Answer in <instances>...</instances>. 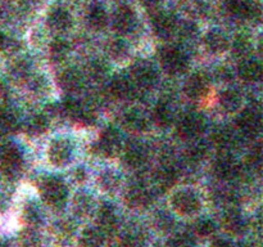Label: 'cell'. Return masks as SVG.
I'll list each match as a JSON object with an SVG mask.
<instances>
[{
  "label": "cell",
  "instance_id": "6da1fadb",
  "mask_svg": "<svg viewBox=\"0 0 263 247\" xmlns=\"http://www.w3.org/2000/svg\"><path fill=\"white\" fill-rule=\"evenodd\" d=\"M162 68L170 75H181L189 67V61L184 51L176 46H164L159 51Z\"/></svg>",
  "mask_w": 263,
  "mask_h": 247
},
{
  "label": "cell",
  "instance_id": "7a4b0ae2",
  "mask_svg": "<svg viewBox=\"0 0 263 247\" xmlns=\"http://www.w3.org/2000/svg\"><path fill=\"white\" fill-rule=\"evenodd\" d=\"M22 152L14 143H7L0 147V167L9 178L18 177L22 170Z\"/></svg>",
  "mask_w": 263,
  "mask_h": 247
},
{
  "label": "cell",
  "instance_id": "3957f363",
  "mask_svg": "<svg viewBox=\"0 0 263 247\" xmlns=\"http://www.w3.org/2000/svg\"><path fill=\"white\" fill-rule=\"evenodd\" d=\"M40 192L43 200L51 207H61L66 202L67 188L58 178H45L40 185Z\"/></svg>",
  "mask_w": 263,
  "mask_h": 247
},
{
  "label": "cell",
  "instance_id": "277c9868",
  "mask_svg": "<svg viewBox=\"0 0 263 247\" xmlns=\"http://www.w3.org/2000/svg\"><path fill=\"white\" fill-rule=\"evenodd\" d=\"M205 118L197 112L185 113L177 123V133L182 139H194L205 130Z\"/></svg>",
  "mask_w": 263,
  "mask_h": 247
},
{
  "label": "cell",
  "instance_id": "5b68a950",
  "mask_svg": "<svg viewBox=\"0 0 263 247\" xmlns=\"http://www.w3.org/2000/svg\"><path fill=\"white\" fill-rule=\"evenodd\" d=\"M236 126L239 131L246 136H254L258 134L262 126L261 110L257 107H249L244 110L236 118Z\"/></svg>",
  "mask_w": 263,
  "mask_h": 247
},
{
  "label": "cell",
  "instance_id": "8992f818",
  "mask_svg": "<svg viewBox=\"0 0 263 247\" xmlns=\"http://www.w3.org/2000/svg\"><path fill=\"white\" fill-rule=\"evenodd\" d=\"M95 153L102 157H113L121 151V136L116 129L108 128L94 146Z\"/></svg>",
  "mask_w": 263,
  "mask_h": 247
},
{
  "label": "cell",
  "instance_id": "52a82bcc",
  "mask_svg": "<svg viewBox=\"0 0 263 247\" xmlns=\"http://www.w3.org/2000/svg\"><path fill=\"white\" fill-rule=\"evenodd\" d=\"M133 82L140 89H148L152 87L158 80V74L154 68L153 64L148 63L146 61H140L133 67Z\"/></svg>",
  "mask_w": 263,
  "mask_h": 247
},
{
  "label": "cell",
  "instance_id": "ba28073f",
  "mask_svg": "<svg viewBox=\"0 0 263 247\" xmlns=\"http://www.w3.org/2000/svg\"><path fill=\"white\" fill-rule=\"evenodd\" d=\"M136 23V14L134 12V9L128 5H120V7L116 9L115 14H113V27L117 31L118 33H130L135 30Z\"/></svg>",
  "mask_w": 263,
  "mask_h": 247
},
{
  "label": "cell",
  "instance_id": "9c48e42d",
  "mask_svg": "<svg viewBox=\"0 0 263 247\" xmlns=\"http://www.w3.org/2000/svg\"><path fill=\"white\" fill-rule=\"evenodd\" d=\"M172 206L181 215H193L200 207L198 197L192 190H179L172 197Z\"/></svg>",
  "mask_w": 263,
  "mask_h": 247
},
{
  "label": "cell",
  "instance_id": "30bf717a",
  "mask_svg": "<svg viewBox=\"0 0 263 247\" xmlns=\"http://www.w3.org/2000/svg\"><path fill=\"white\" fill-rule=\"evenodd\" d=\"M216 177L222 180H233L240 174V166L233 156L222 153L215 162L213 166Z\"/></svg>",
  "mask_w": 263,
  "mask_h": 247
},
{
  "label": "cell",
  "instance_id": "8fae6325",
  "mask_svg": "<svg viewBox=\"0 0 263 247\" xmlns=\"http://www.w3.org/2000/svg\"><path fill=\"white\" fill-rule=\"evenodd\" d=\"M49 160L55 166H64L71 161L72 146L66 139H55L51 142L48 151Z\"/></svg>",
  "mask_w": 263,
  "mask_h": 247
},
{
  "label": "cell",
  "instance_id": "7c38bea8",
  "mask_svg": "<svg viewBox=\"0 0 263 247\" xmlns=\"http://www.w3.org/2000/svg\"><path fill=\"white\" fill-rule=\"evenodd\" d=\"M228 12L239 20H254L259 15V7L251 0H229Z\"/></svg>",
  "mask_w": 263,
  "mask_h": 247
},
{
  "label": "cell",
  "instance_id": "4fadbf2b",
  "mask_svg": "<svg viewBox=\"0 0 263 247\" xmlns=\"http://www.w3.org/2000/svg\"><path fill=\"white\" fill-rule=\"evenodd\" d=\"M58 84L64 92L77 93L84 87V76L76 68H67L59 74Z\"/></svg>",
  "mask_w": 263,
  "mask_h": 247
},
{
  "label": "cell",
  "instance_id": "5bb4252c",
  "mask_svg": "<svg viewBox=\"0 0 263 247\" xmlns=\"http://www.w3.org/2000/svg\"><path fill=\"white\" fill-rule=\"evenodd\" d=\"M72 22L73 20L71 13L62 7L53 8L48 14V26L57 32H63L71 28Z\"/></svg>",
  "mask_w": 263,
  "mask_h": 247
},
{
  "label": "cell",
  "instance_id": "9a60e30c",
  "mask_svg": "<svg viewBox=\"0 0 263 247\" xmlns=\"http://www.w3.org/2000/svg\"><path fill=\"white\" fill-rule=\"evenodd\" d=\"M148 158V152L146 148L139 142H131L126 146L125 149V162L130 167L138 169L143 166Z\"/></svg>",
  "mask_w": 263,
  "mask_h": 247
},
{
  "label": "cell",
  "instance_id": "2e32d148",
  "mask_svg": "<svg viewBox=\"0 0 263 247\" xmlns=\"http://www.w3.org/2000/svg\"><path fill=\"white\" fill-rule=\"evenodd\" d=\"M153 27L157 35L161 38H168L177 28L176 18L170 13L159 12L153 18Z\"/></svg>",
  "mask_w": 263,
  "mask_h": 247
},
{
  "label": "cell",
  "instance_id": "e0dca14e",
  "mask_svg": "<svg viewBox=\"0 0 263 247\" xmlns=\"http://www.w3.org/2000/svg\"><path fill=\"white\" fill-rule=\"evenodd\" d=\"M177 180V170L172 165H164L154 174V187L159 192H166Z\"/></svg>",
  "mask_w": 263,
  "mask_h": 247
},
{
  "label": "cell",
  "instance_id": "ac0fdd59",
  "mask_svg": "<svg viewBox=\"0 0 263 247\" xmlns=\"http://www.w3.org/2000/svg\"><path fill=\"white\" fill-rule=\"evenodd\" d=\"M136 89H138V86L131 80L123 76H116L110 81L109 86L110 94L116 98H120V99L134 97L136 94Z\"/></svg>",
  "mask_w": 263,
  "mask_h": 247
},
{
  "label": "cell",
  "instance_id": "d6986e66",
  "mask_svg": "<svg viewBox=\"0 0 263 247\" xmlns=\"http://www.w3.org/2000/svg\"><path fill=\"white\" fill-rule=\"evenodd\" d=\"M125 200L130 207H145L151 203L152 193L144 185L136 184L127 190Z\"/></svg>",
  "mask_w": 263,
  "mask_h": 247
},
{
  "label": "cell",
  "instance_id": "ffe728a7",
  "mask_svg": "<svg viewBox=\"0 0 263 247\" xmlns=\"http://www.w3.org/2000/svg\"><path fill=\"white\" fill-rule=\"evenodd\" d=\"M98 226H99L100 231L104 233V232H113L117 226V214H116L115 208L109 203H103L100 206L99 211H98L97 216Z\"/></svg>",
  "mask_w": 263,
  "mask_h": 247
},
{
  "label": "cell",
  "instance_id": "44dd1931",
  "mask_svg": "<svg viewBox=\"0 0 263 247\" xmlns=\"http://www.w3.org/2000/svg\"><path fill=\"white\" fill-rule=\"evenodd\" d=\"M208 92V79L203 74H194L185 82V93L190 98H202Z\"/></svg>",
  "mask_w": 263,
  "mask_h": 247
},
{
  "label": "cell",
  "instance_id": "7402d4cb",
  "mask_svg": "<svg viewBox=\"0 0 263 247\" xmlns=\"http://www.w3.org/2000/svg\"><path fill=\"white\" fill-rule=\"evenodd\" d=\"M238 75L247 82H257L262 77V66L254 59H244L238 67Z\"/></svg>",
  "mask_w": 263,
  "mask_h": 247
},
{
  "label": "cell",
  "instance_id": "603a6c76",
  "mask_svg": "<svg viewBox=\"0 0 263 247\" xmlns=\"http://www.w3.org/2000/svg\"><path fill=\"white\" fill-rule=\"evenodd\" d=\"M204 44L210 51L215 54H221L229 49V39L222 31L220 30H211L204 36Z\"/></svg>",
  "mask_w": 263,
  "mask_h": 247
},
{
  "label": "cell",
  "instance_id": "cb8c5ba5",
  "mask_svg": "<svg viewBox=\"0 0 263 247\" xmlns=\"http://www.w3.org/2000/svg\"><path fill=\"white\" fill-rule=\"evenodd\" d=\"M123 125L126 126L127 130L141 133L148 126V121H146L145 115L140 110L131 108V110L126 111L125 115H123Z\"/></svg>",
  "mask_w": 263,
  "mask_h": 247
},
{
  "label": "cell",
  "instance_id": "d4e9b609",
  "mask_svg": "<svg viewBox=\"0 0 263 247\" xmlns=\"http://www.w3.org/2000/svg\"><path fill=\"white\" fill-rule=\"evenodd\" d=\"M223 226L231 234H241L247 229L243 215L236 210H229L223 218Z\"/></svg>",
  "mask_w": 263,
  "mask_h": 247
},
{
  "label": "cell",
  "instance_id": "484cf974",
  "mask_svg": "<svg viewBox=\"0 0 263 247\" xmlns=\"http://www.w3.org/2000/svg\"><path fill=\"white\" fill-rule=\"evenodd\" d=\"M86 20L87 23L90 25V27H92L94 30H102V28H104L105 26H107L108 14L102 5L92 4L90 5V8L87 9Z\"/></svg>",
  "mask_w": 263,
  "mask_h": 247
},
{
  "label": "cell",
  "instance_id": "4316f807",
  "mask_svg": "<svg viewBox=\"0 0 263 247\" xmlns=\"http://www.w3.org/2000/svg\"><path fill=\"white\" fill-rule=\"evenodd\" d=\"M213 143L223 152H228L236 143V136L229 128H220L213 134Z\"/></svg>",
  "mask_w": 263,
  "mask_h": 247
},
{
  "label": "cell",
  "instance_id": "83f0119b",
  "mask_svg": "<svg viewBox=\"0 0 263 247\" xmlns=\"http://www.w3.org/2000/svg\"><path fill=\"white\" fill-rule=\"evenodd\" d=\"M153 121L159 128H168L174 122V111L167 103L159 102L153 110Z\"/></svg>",
  "mask_w": 263,
  "mask_h": 247
},
{
  "label": "cell",
  "instance_id": "f1b7e54d",
  "mask_svg": "<svg viewBox=\"0 0 263 247\" xmlns=\"http://www.w3.org/2000/svg\"><path fill=\"white\" fill-rule=\"evenodd\" d=\"M220 104L228 112H235L241 105V95L238 90L228 89L221 93Z\"/></svg>",
  "mask_w": 263,
  "mask_h": 247
},
{
  "label": "cell",
  "instance_id": "f546056e",
  "mask_svg": "<svg viewBox=\"0 0 263 247\" xmlns=\"http://www.w3.org/2000/svg\"><path fill=\"white\" fill-rule=\"evenodd\" d=\"M104 244V236L100 229L89 228L85 229L80 238L81 247H103Z\"/></svg>",
  "mask_w": 263,
  "mask_h": 247
},
{
  "label": "cell",
  "instance_id": "4dcf8cb0",
  "mask_svg": "<svg viewBox=\"0 0 263 247\" xmlns=\"http://www.w3.org/2000/svg\"><path fill=\"white\" fill-rule=\"evenodd\" d=\"M49 128V120L44 115H35L30 117L26 122V131L30 135H41Z\"/></svg>",
  "mask_w": 263,
  "mask_h": 247
},
{
  "label": "cell",
  "instance_id": "1f68e13d",
  "mask_svg": "<svg viewBox=\"0 0 263 247\" xmlns=\"http://www.w3.org/2000/svg\"><path fill=\"white\" fill-rule=\"evenodd\" d=\"M94 201L91 196L85 192H79L73 198V211L76 215L85 216L91 211Z\"/></svg>",
  "mask_w": 263,
  "mask_h": 247
},
{
  "label": "cell",
  "instance_id": "d6a6232c",
  "mask_svg": "<svg viewBox=\"0 0 263 247\" xmlns=\"http://www.w3.org/2000/svg\"><path fill=\"white\" fill-rule=\"evenodd\" d=\"M98 183H99L102 189L107 190V192H113L120 185V177L113 170H104V171L100 172Z\"/></svg>",
  "mask_w": 263,
  "mask_h": 247
},
{
  "label": "cell",
  "instance_id": "836d02e7",
  "mask_svg": "<svg viewBox=\"0 0 263 247\" xmlns=\"http://www.w3.org/2000/svg\"><path fill=\"white\" fill-rule=\"evenodd\" d=\"M107 51L108 56L116 61H122L127 57L128 48L127 44L121 39H112L109 43L107 44Z\"/></svg>",
  "mask_w": 263,
  "mask_h": 247
},
{
  "label": "cell",
  "instance_id": "e575fe53",
  "mask_svg": "<svg viewBox=\"0 0 263 247\" xmlns=\"http://www.w3.org/2000/svg\"><path fill=\"white\" fill-rule=\"evenodd\" d=\"M71 46L64 39H55L50 44V58L54 62H61L68 57Z\"/></svg>",
  "mask_w": 263,
  "mask_h": 247
},
{
  "label": "cell",
  "instance_id": "d590c367",
  "mask_svg": "<svg viewBox=\"0 0 263 247\" xmlns=\"http://www.w3.org/2000/svg\"><path fill=\"white\" fill-rule=\"evenodd\" d=\"M208 153V147L204 142H195L187 148L186 158L189 164H197L204 160Z\"/></svg>",
  "mask_w": 263,
  "mask_h": 247
},
{
  "label": "cell",
  "instance_id": "8d00e7d4",
  "mask_svg": "<svg viewBox=\"0 0 263 247\" xmlns=\"http://www.w3.org/2000/svg\"><path fill=\"white\" fill-rule=\"evenodd\" d=\"M18 243L21 247H40L41 237L35 229L26 228L21 232L18 237Z\"/></svg>",
  "mask_w": 263,
  "mask_h": 247
},
{
  "label": "cell",
  "instance_id": "74e56055",
  "mask_svg": "<svg viewBox=\"0 0 263 247\" xmlns=\"http://www.w3.org/2000/svg\"><path fill=\"white\" fill-rule=\"evenodd\" d=\"M18 128V117L13 111H0V131L12 133Z\"/></svg>",
  "mask_w": 263,
  "mask_h": 247
},
{
  "label": "cell",
  "instance_id": "f35d334b",
  "mask_svg": "<svg viewBox=\"0 0 263 247\" xmlns=\"http://www.w3.org/2000/svg\"><path fill=\"white\" fill-rule=\"evenodd\" d=\"M10 72H12L13 76L18 80H27V77L30 76L31 72V64L27 59L20 58L12 64L10 67Z\"/></svg>",
  "mask_w": 263,
  "mask_h": 247
},
{
  "label": "cell",
  "instance_id": "ab89813d",
  "mask_svg": "<svg viewBox=\"0 0 263 247\" xmlns=\"http://www.w3.org/2000/svg\"><path fill=\"white\" fill-rule=\"evenodd\" d=\"M108 67L107 64L103 61H99V59H95V61H91L89 64H87V74L91 77L92 80H103L105 76H107Z\"/></svg>",
  "mask_w": 263,
  "mask_h": 247
},
{
  "label": "cell",
  "instance_id": "60d3db41",
  "mask_svg": "<svg viewBox=\"0 0 263 247\" xmlns=\"http://www.w3.org/2000/svg\"><path fill=\"white\" fill-rule=\"evenodd\" d=\"M74 232V225L72 221L69 220H59L54 225V234L58 239H69Z\"/></svg>",
  "mask_w": 263,
  "mask_h": 247
},
{
  "label": "cell",
  "instance_id": "b9f144b4",
  "mask_svg": "<svg viewBox=\"0 0 263 247\" xmlns=\"http://www.w3.org/2000/svg\"><path fill=\"white\" fill-rule=\"evenodd\" d=\"M194 237L189 233H177L167 241V247H193Z\"/></svg>",
  "mask_w": 263,
  "mask_h": 247
},
{
  "label": "cell",
  "instance_id": "7bdbcfd3",
  "mask_svg": "<svg viewBox=\"0 0 263 247\" xmlns=\"http://www.w3.org/2000/svg\"><path fill=\"white\" fill-rule=\"evenodd\" d=\"M195 233L200 237H210L215 233L216 225L211 219H200L194 225Z\"/></svg>",
  "mask_w": 263,
  "mask_h": 247
},
{
  "label": "cell",
  "instance_id": "ee69618b",
  "mask_svg": "<svg viewBox=\"0 0 263 247\" xmlns=\"http://www.w3.org/2000/svg\"><path fill=\"white\" fill-rule=\"evenodd\" d=\"M23 219H25L26 223L31 224V225H37L41 223L40 210L33 203H28L23 210Z\"/></svg>",
  "mask_w": 263,
  "mask_h": 247
},
{
  "label": "cell",
  "instance_id": "f6af8a7d",
  "mask_svg": "<svg viewBox=\"0 0 263 247\" xmlns=\"http://www.w3.org/2000/svg\"><path fill=\"white\" fill-rule=\"evenodd\" d=\"M144 243V238L139 232L130 231L123 236L122 246L123 247H141Z\"/></svg>",
  "mask_w": 263,
  "mask_h": 247
},
{
  "label": "cell",
  "instance_id": "bcb514c9",
  "mask_svg": "<svg viewBox=\"0 0 263 247\" xmlns=\"http://www.w3.org/2000/svg\"><path fill=\"white\" fill-rule=\"evenodd\" d=\"M251 41H249L248 38H246V36H239V38L235 39V43H234L233 48L236 56L246 57L249 53V50H251Z\"/></svg>",
  "mask_w": 263,
  "mask_h": 247
},
{
  "label": "cell",
  "instance_id": "7dc6e473",
  "mask_svg": "<svg viewBox=\"0 0 263 247\" xmlns=\"http://www.w3.org/2000/svg\"><path fill=\"white\" fill-rule=\"evenodd\" d=\"M28 86L36 94H43V93L46 92L48 89V85H46L45 79L43 76H28L27 77Z\"/></svg>",
  "mask_w": 263,
  "mask_h": 247
},
{
  "label": "cell",
  "instance_id": "c3c4849f",
  "mask_svg": "<svg viewBox=\"0 0 263 247\" xmlns=\"http://www.w3.org/2000/svg\"><path fill=\"white\" fill-rule=\"evenodd\" d=\"M156 225L158 226L161 231H170V229L174 228L175 225V219L172 218L170 214L164 213V211H162V213H158L156 216Z\"/></svg>",
  "mask_w": 263,
  "mask_h": 247
},
{
  "label": "cell",
  "instance_id": "681fc988",
  "mask_svg": "<svg viewBox=\"0 0 263 247\" xmlns=\"http://www.w3.org/2000/svg\"><path fill=\"white\" fill-rule=\"evenodd\" d=\"M262 147L259 146H256L252 148V151L249 152V157H248V161H249V165H251L253 169H257V170H261L262 167Z\"/></svg>",
  "mask_w": 263,
  "mask_h": 247
},
{
  "label": "cell",
  "instance_id": "f907efd6",
  "mask_svg": "<svg viewBox=\"0 0 263 247\" xmlns=\"http://www.w3.org/2000/svg\"><path fill=\"white\" fill-rule=\"evenodd\" d=\"M15 41L0 32V50H14Z\"/></svg>",
  "mask_w": 263,
  "mask_h": 247
},
{
  "label": "cell",
  "instance_id": "816d5d0a",
  "mask_svg": "<svg viewBox=\"0 0 263 247\" xmlns=\"http://www.w3.org/2000/svg\"><path fill=\"white\" fill-rule=\"evenodd\" d=\"M17 5L22 13H30L35 9L36 0H17Z\"/></svg>",
  "mask_w": 263,
  "mask_h": 247
},
{
  "label": "cell",
  "instance_id": "f5cc1de1",
  "mask_svg": "<svg viewBox=\"0 0 263 247\" xmlns=\"http://www.w3.org/2000/svg\"><path fill=\"white\" fill-rule=\"evenodd\" d=\"M12 15V7L7 3H0V23L7 22Z\"/></svg>",
  "mask_w": 263,
  "mask_h": 247
},
{
  "label": "cell",
  "instance_id": "db71d44e",
  "mask_svg": "<svg viewBox=\"0 0 263 247\" xmlns=\"http://www.w3.org/2000/svg\"><path fill=\"white\" fill-rule=\"evenodd\" d=\"M197 33V27L193 23H184L180 31V35H182L184 38H193V36Z\"/></svg>",
  "mask_w": 263,
  "mask_h": 247
},
{
  "label": "cell",
  "instance_id": "11a10c76",
  "mask_svg": "<svg viewBox=\"0 0 263 247\" xmlns=\"http://www.w3.org/2000/svg\"><path fill=\"white\" fill-rule=\"evenodd\" d=\"M216 75H217L218 80H221V81H230L231 77H233V75H231V71L229 68H226V67H220V68L216 71Z\"/></svg>",
  "mask_w": 263,
  "mask_h": 247
},
{
  "label": "cell",
  "instance_id": "9f6ffc18",
  "mask_svg": "<svg viewBox=\"0 0 263 247\" xmlns=\"http://www.w3.org/2000/svg\"><path fill=\"white\" fill-rule=\"evenodd\" d=\"M73 177L77 182H82L86 178V172H85V170L82 167H77L73 172Z\"/></svg>",
  "mask_w": 263,
  "mask_h": 247
},
{
  "label": "cell",
  "instance_id": "6f0895ef",
  "mask_svg": "<svg viewBox=\"0 0 263 247\" xmlns=\"http://www.w3.org/2000/svg\"><path fill=\"white\" fill-rule=\"evenodd\" d=\"M212 247H235V246L231 244L229 241H226V239H217V241L213 242Z\"/></svg>",
  "mask_w": 263,
  "mask_h": 247
},
{
  "label": "cell",
  "instance_id": "680465c9",
  "mask_svg": "<svg viewBox=\"0 0 263 247\" xmlns=\"http://www.w3.org/2000/svg\"><path fill=\"white\" fill-rule=\"evenodd\" d=\"M140 2L144 7L149 8V9H153V8H156L158 5L159 0H140Z\"/></svg>",
  "mask_w": 263,
  "mask_h": 247
},
{
  "label": "cell",
  "instance_id": "91938a15",
  "mask_svg": "<svg viewBox=\"0 0 263 247\" xmlns=\"http://www.w3.org/2000/svg\"><path fill=\"white\" fill-rule=\"evenodd\" d=\"M235 247H257V246L254 243H252V242H243V243L238 244V246Z\"/></svg>",
  "mask_w": 263,
  "mask_h": 247
},
{
  "label": "cell",
  "instance_id": "94428289",
  "mask_svg": "<svg viewBox=\"0 0 263 247\" xmlns=\"http://www.w3.org/2000/svg\"><path fill=\"white\" fill-rule=\"evenodd\" d=\"M0 247H10V246H9V243H7V242L0 241Z\"/></svg>",
  "mask_w": 263,
  "mask_h": 247
}]
</instances>
